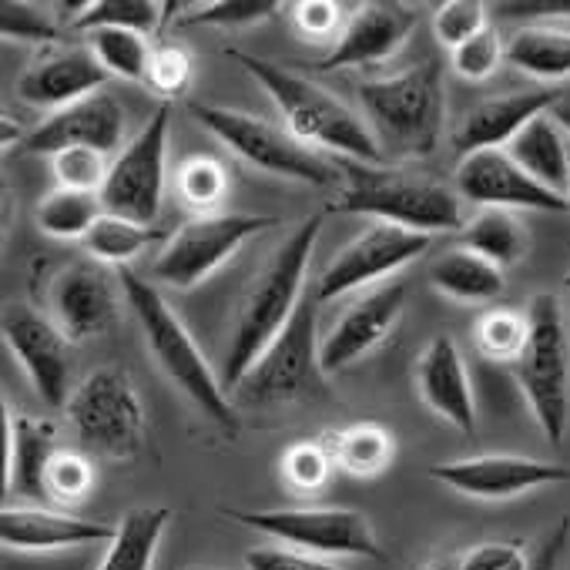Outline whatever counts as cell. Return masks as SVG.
<instances>
[{"instance_id":"1","label":"cell","mask_w":570,"mask_h":570,"mask_svg":"<svg viewBox=\"0 0 570 570\" xmlns=\"http://www.w3.org/2000/svg\"><path fill=\"white\" fill-rule=\"evenodd\" d=\"M326 215L330 208L306 215L248 282L225 346V370H222L225 390H235L248 376V370L272 350V343L285 333V326L293 323L296 309L303 306L309 262L320 245Z\"/></svg>"},{"instance_id":"2","label":"cell","mask_w":570,"mask_h":570,"mask_svg":"<svg viewBox=\"0 0 570 570\" xmlns=\"http://www.w3.org/2000/svg\"><path fill=\"white\" fill-rule=\"evenodd\" d=\"M225 58L242 65L275 101L285 131L296 141H303L313 151L343 155L356 165H386V155L370 131L366 118L356 115L350 105H343L333 91L309 81L306 75H296L275 61H265L258 55H248L242 48H228Z\"/></svg>"},{"instance_id":"3","label":"cell","mask_w":570,"mask_h":570,"mask_svg":"<svg viewBox=\"0 0 570 570\" xmlns=\"http://www.w3.org/2000/svg\"><path fill=\"white\" fill-rule=\"evenodd\" d=\"M118 282H121V293L141 326L145 346H148L151 360L158 363V370L175 383V390H181L191 400L195 410H202V416H208L218 430L235 436L238 410L228 400V390L222 386V380L208 366L205 353L198 350V343L191 340L185 323L175 316V309L168 306L158 285L148 282L145 275H138L135 268H118Z\"/></svg>"},{"instance_id":"4","label":"cell","mask_w":570,"mask_h":570,"mask_svg":"<svg viewBox=\"0 0 570 570\" xmlns=\"http://www.w3.org/2000/svg\"><path fill=\"white\" fill-rule=\"evenodd\" d=\"M356 98L383 155L426 158L436 151L446 118V85L440 61L430 58L400 75L363 81Z\"/></svg>"},{"instance_id":"5","label":"cell","mask_w":570,"mask_h":570,"mask_svg":"<svg viewBox=\"0 0 570 570\" xmlns=\"http://www.w3.org/2000/svg\"><path fill=\"white\" fill-rule=\"evenodd\" d=\"M330 212L370 215L383 225L410 228L420 235L460 232L463 228V198L456 188L430 178L423 171L386 168V165H356L346 168V188L330 205Z\"/></svg>"},{"instance_id":"6","label":"cell","mask_w":570,"mask_h":570,"mask_svg":"<svg viewBox=\"0 0 570 570\" xmlns=\"http://www.w3.org/2000/svg\"><path fill=\"white\" fill-rule=\"evenodd\" d=\"M540 433L560 443L570 426V326L553 293H537L527 306V343L510 366Z\"/></svg>"},{"instance_id":"7","label":"cell","mask_w":570,"mask_h":570,"mask_svg":"<svg viewBox=\"0 0 570 570\" xmlns=\"http://www.w3.org/2000/svg\"><path fill=\"white\" fill-rule=\"evenodd\" d=\"M188 111L215 141H222L232 155H238L252 168H262L268 175L289 178V181L316 185V188H330L340 178H346V168L306 148L289 131L275 128L265 118H255L238 108L208 105V101H188Z\"/></svg>"},{"instance_id":"8","label":"cell","mask_w":570,"mask_h":570,"mask_svg":"<svg viewBox=\"0 0 570 570\" xmlns=\"http://www.w3.org/2000/svg\"><path fill=\"white\" fill-rule=\"evenodd\" d=\"M65 413L75 436L91 453L108 460H131L145 450L148 413L131 373L121 366H101L88 373L75 386Z\"/></svg>"},{"instance_id":"9","label":"cell","mask_w":570,"mask_h":570,"mask_svg":"<svg viewBox=\"0 0 570 570\" xmlns=\"http://www.w3.org/2000/svg\"><path fill=\"white\" fill-rule=\"evenodd\" d=\"M222 517L258 530L282 547H293L313 557H366L383 560L376 530L366 513L353 507H268V510H238L225 507Z\"/></svg>"},{"instance_id":"10","label":"cell","mask_w":570,"mask_h":570,"mask_svg":"<svg viewBox=\"0 0 570 570\" xmlns=\"http://www.w3.org/2000/svg\"><path fill=\"white\" fill-rule=\"evenodd\" d=\"M272 225V215L252 212L195 215L168 235V242L151 262V278L171 285V289H195L198 282L215 275L248 238Z\"/></svg>"},{"instance_id":"11","label":"cell","mask_w":570,"mask_h":570,"mask_svg":"<svg viewBox=\"0 0 570 570\" xmlns=\"http://www.w3.org/2000/svg\"><path fill=\"white\" fill-rule=\"evenodd\" d=\"M316 316H320V296L306 293L293 323L285 326V333L272 343V350L235 386V396L245 406L293 403L320 383V376H323V366H320L323 340H320Z\"/></svg>"},{"instance_id":"12","label":"cell","mask_w":570,"mask_h":570,"mask_svg":"<svg viewBox=\"0 0 570 570\" xmlns=\"http://www.w3.org/2000/svg\"><path fill=\"white\" fill-rule=\"evenodd\" d=\"M171 101H161L148 125L121 148L111 161L108 181L101 188V205L108 215L151 225L165 198V165H168V135H171Z\"/></svg>"},{"instance_id":"13","label":"cell","mask_w":570,"mask_h":570,"mask_svg":"<svg viewBox=\"0 0 570 570\" xmlns=\"http://www.w3.org/2000/svg\"><path fill=\"white\" fill-rule=\"evenodd\" d=\"M0 333L38 400L51 410H65L75 393V353L61 326L24 303H11L0 316Z\"/></svg>"},{"instance_id":"14","label":"cell","mask_w":570,"mask_h":570,"mask_svg":"<svg viewBox=\"0 0 570 570\" xmlns=\"http://www.w3.org/2000/svg\"><path fill=\"white\" fill-rule=\"evenodd\" d=\"M430 245H433V235L376 222L363 235H356L346 248L336 252V258L320 275L316 296L320 303H330L356 289H366V285L383 282L396 275L400 268H406L410 262H416L420 255H426Z\"/></svg>"},{"instance_id":"15","label":"cell","mask_w":570,"mask_h":570,"mask_svg":"<svg viewBox=\"0 0 570 570\" xmlns=\"http://www.w3.org/2000/svg\"><path fill=\"white\" fill-rule=\"evenodd\" d=\"M453 188L463 202L480 208H507V212H570V202L543 185H537L507 148L473 151L460 158L453 171Z\"/></svg>"},{"instance_id":"16","label":"cell","mask_w":570,"mask_h":570,"mask_svg":"<svg viewBox=\"0 0 570 570\" xmlns=\"http://www.w3.org/2000/svg\"><path fill=\"white\" fill-rule=\"evenodd\" d=\"M430 476L473 500H513L540 487L570 483L567 466L533 456H517V453H480V456L433 463Z\"/></svg>"},{"instance_id":"17","label":"cell","mask_w":570,"mask_h":570,"mask_svg":"<svg viewBox=\"0 0 570 570\" xmlns=\"http://www.w3.org/2000/svg\"><path fill=\"white\" fill-rule=\"evenodd\" d=\"M420 28V11L410 4H396V0H373V4H360L340 41L326 58H320L316 71H346V68H373L390 61Z\"/></svg>"},{"instance_id":"18","label":"cell","mask_w":570,"mask_h":570,"mask_svg":"<svg viewBox=\"0 0 570 570\" xmlns=\"http://www.w3.org/2000/svg\"><path fill=\"white\" fill-rule=\"evenodd\" d=\"M403 309H406V285L403 282H386V285H380V289H373L370 296H363L360 303H353L333 323V330L323 336V346H320L323 376L343 373L353 363H360L363 356H370L376 346H383L393 336Z\"/></svg>"},{"instance_id":"19","label":"cell","mask_w":570,"mask_h":570,"mask_svg":"<svg viewBox=\"0 0 570 570\" xmlns=\"http://www.w3.org/2000/svg\"><path fill=\"white\" fill-rule=\"evenodd\" d=\"M51 316L71 343L105 336L118 320V293L95 262L68 265L51 282Z\"/></svg>"},{"instance_id":"20","label":"cell","mask_w":570,"mask_h":570,"mask_svg":"<svg viewBox=\"0 0 570 570\" xmlns=\"http://www.w3.org/2000/svg\"><path fill=\"white\" fill-rule=\"evenodd\" d=\"M125 138V108L98 91L65 111H55L48 121H41L31 135H24L21 148L24 155H61L71 148H91L101 155H111Z\"/></svg>"},{"instance_id":"21","label":"cell","mask_w":570,"mask_h":570,"mask_svg":"<svg viewBox=\"0 0 570 570\" xmlns=\"http://www.w3.org/2000/svg\"><path fill=\"white\" fill-rule=\"evenodd\" d=\"M416 393L420 400L453 430L473 436L476 433V403H473V383L463 363V353L453 336L440 333L433 336L420 360H416Z\"/></svg>"},{"instance_id":"22","label":"cell","mask_w":570,"mask_h":570,"mask_svg":"<svg viewBox=\"0 0 570 570\" xmlns=\"http://www.w3.org/2000/svg\"><path fill=\"white\" fill-rule=\"evenodd\" d=\"M115 527L101 520H85L51 507H4L0 513V540L21 553H55L91 543H111Z\"/></svg>"},{"instance_id":"23","label":"cell","mask_w":570,"mask_h":570,"mask_svg":"<svg viewBox=\"0 0 570 570\" xmlns=\"http://www.w3.org/2000/svg\"><path fill=\"white\" fill-rule=\"evenodd\" d=\"M563 98L557 91H510L473 105L453 131V148L460 158L473 151L507 148L533 118L553 111Z\"/></svg>"},{"instance_id":"24","label":"cell","mask_w":570,"mask_h":570,"mask_svg":"<svg viewBox=\"0 0 570 570\" xmlns=\"http://www.w3.org/2000/svg\"><path fill=\"white\" fill-rule=\"evenodd\" d=\"M111 75L98 65V58L88 48H71L61 55H51L38 65H31L18 78V98L35 108L65 111L105 88Z\"/></svg>"},{"instance_id":"25","label":"cell","mask_w":570,"mask_h":570,"mask_svg":"<svg viewBox=\"0 0 570 570\" xmlns=\"http://www.w3.org/2000/svg\"><path fill=\"white\" fill-rule=\"evenodd\" d=\"M8 463H4V490L8 497L24 500H48V470L51 460L61 453L58 426L45 416L31 413H8Z\"/></svg>"},{"instance_id":"26","label":"cell","mask_w":570,"mask_h":570,"mask_svg":"<svg viewBox=\"0 0 570 570\" xmlns=\"http://www.w3.org/2000/svg\"><path fill=\"white\" fill-rule=\"evenodd\" d=\"M507 155L543 188L567 198L570 181V135L557 125V118L547 111L533 118L510 145Z\"/></svg>"},{"instance_id":"27","label":"cell","mask_w":570,"mask_h":570,"mask_svg":"<svg viewBox=\"0 0 570 570\" xmlns=\"http://www.w3.org/2000/svg\"><path fill=\"white\" fill-rule=\"evenodd\" d=\"M430 285L446 299L466 303V306H487L507 289L503 268H497L493 262H487L460 245H453L440 258H433Z\"/></svg>"},{"instance_id":"28","label":"cell","mask_w":570,"mask_h":570,"mask_svg":"<svg viewBox=\"0 0 570 570\" xmlns=\"http://www.w3.org/2000/svg\"><path fill=\"white\" fill-rule=\"evenodd\" d=\"M171 523V507H135L115 527V537L98 570H151L161 537Z\"/></svg>"},{"instance_id":"29","label":"cell","mask_w":570,"mask_h":570,"mask_svg":"<svg viewBox=\"0 0 570 570\" xmlns=\"http://www.w3.org/2000/svg\"><path fill=\"white\" fill-rule=\"evenodd\" d=\"M456 245L493 262L497 268H510L527 255V225L520 222L517 212L480 208L456 232Z\"/></svg>"},{"instance_id":"30","label":"cell","mask_w":570,"mask_h":570,"mask_svg":"<svg viewBox=\"0 0 570 570\" xmlns=\"http://www.w3.org/2000/svg\"><path fill=\"white\" fill-rule=\"evenodd\" d=\"M507 65L537 81L570 78V31L553 24H527L507 41Z\"/></svg>"},{"instance_id":"31","label":"cell","mask_w":570,"mask_h":570,"mask_svg":"<svg viewBox=\"0 0 570 570\" xmlns=\"http://www.w3.org/2000/svg\"><path fill=\"white\" fill-rule=\"evenodd\" d=\"M336 466L350 476H380L396 456V440L380 423H356L323 436Z\"/></svg>"},{"instance_id":"32","label":"cell","mask_w":570,"mask_h":570,"mask_svg":"<svg viewBox=\"0 0 570 570\" xmlns=\"http://www.w3.org/2000/svg\"><path fill=\"white\" fill-rule=\"evenodd\" d=\"M168 4H155V0H95V4H81L78 14L71 18V31H105V28H118V31H135L141 38H151L165 14Z\"/></svg>"},{"instance_id":"33","label":"cell","mask_w":570,"mask_h":570,"mask_svg":"<svg viewBox=\"0 0 570 570\" xmlns=\"http://www.w3.org/2000/svg\"><path fill=\"white\" fill-rule=\"evenodd\" d=\"M105 215L101 195L91 191H71V188H55L41 198L35 218L45 235L51 238H88V232L98 225Z\"/></svg>"},{"instance_id":"34","label":"cell","mask_w":570,"mask_h":570,"mask_svg":"<svg viewBox=\"0 0 570 570\" xmlns=\"http://www.w3.org/2000/svg\"><path fill=\"white\" fill-rule=\"evenodd\" d=\"M171 232H158L151 225H138V222H128V218H118V215H101L98 225L88 232L85 238V248L91 252L95 262H108V265H118V268H128V262L135 255H141L151 242H168Z\"/></svg>"},{"instance_id":"35","label":"cell","mask_w":570,"mask_h":570,"mask_svg":"<svg viewBox=\"0 0 570 570\" xmlns=\"http://www.w3.org/2000/svg\"><path fill=\"white\" fill-rule=\"evenodd\" d=\"M88 51L98 58V65L121 81H148V61H151V45L148 38L135 31H91L88 35Z\"/></svg>"},{"instance_id":"36","label":"cell","mask_w":570,"mask_h":570,"mask_svg":"<svg viewBox=\"0 0 570 570\" xmlns=\"http://www.w3.org/2000/svg\"><path fill=\"white\" fill-rule=\"evenodd\" d=\"M473 343H476L480 356H487L490 363L513 366L527 343V313L490 309L487 316H480V323L473 330Z\"/></svg>"},{"instance_id":"37","label":"cell","mask_w":570,"mask_h":570,"mask_svg":"<svg viewBox=\"0 0 570 570\" xmlns=\"http://www.w3.org/2000/svg\"><path fill=\"white\" fill-rule=\"evenodd\" d=\"M278 466H282L285 483H289L296 493H320L330 483L336 460H333L326 440H296L282 453Z\"/></svg>"},{"instance_id":"38","label":"cell","mask_w":570,"mask_h":570,"mask_svg":"<svg viewBox=\"0 0 570 570\" xmlns=\"http://www.w3.org/2000/svg\"><path fill=\"white\" fill-rule=\"evenodd\" d=\"M178 195L198 215H215L228 195V171L215 158H191L178 171Z\"/></svg>"},{"instance_id":"39","label":"cell","mask_w":570,"mask_h":570,"mask_svg":"<svg viewBox=\"0 0 570 570\" xmlns=\"http://www.w3.org/2000/svg\"><path fill=\"white\" fill-rule=\"evenodd\" d=\"M278 14L275 0H215V4L191 8L178 24L181 28H252Z\"/></svg>"},{"instance_id":"40","label":"cell","mask_w":570,"mask_h":570,"mask_svg":"<svg viewBox=\"0 0 570 570\" xmlns=\"http://www.w3.org/2000/svg\"><path fill=\"white\" fill-rule=\"evenodd\" d=\"M0 35L21 45H51L61 38V28L38 4H28V0H4V4H0Z\"/></svg>"},{"instance_id":"41","label":"cell","mask_w":570,"mask_h":570,"mask_svg":"<svg viewBox=\"0 0 570 570\" xmlns=\"http://www.w3.org/2000/svg\"><path fill=\"white\" fill-rule=\"evenodd\" d=\"M191 55L188 48H181L178 41H161L151 48V61H148V88L155 95H161L165 101L178 98L188 91L191 85Z\"/></svg>"},{"instance_id":"42","label":"cell","mask_w":570,"mask_h":570,"mask_svg":"<svg viewBox=\"0 0 570 570\" xmlns=\"http://www.w3.org/2000/svg\"><path fill=\"white\" fill-rule=\"evenodd\" d=\"M95 487V466L85 453L75 450H61L51 460L48 470V500L61 503V507H75L81 503Z\"/></svg>"},{"instance_id":"43","label":"cell","mask_w":570,"mask_h":570,"mask_svg":"<svg viewBox=\"0 0 570 570\" xmlns=\"http://www.w3.org/2000/svg\"><path fill=\"white\" fill-rule=\"evenodd\" d=\"M500 61H507V45L500 41L497 28H483L476 38H470L466 45H460L456 51H450V68L463 78V81H487L497 75Z\"/></svg>"},{"instance_id":"44","label":"cell","mask_w":570,"mask_h":570,"mask_svg":"<svg viewBox=\"0 0 570 570\" xmlns=\"http://www.w3.org/2000/svg\"><path fill=\"white\" fill-rule=\"evenodd\" d=\"M483 28L490 24H487V4H480V0H446V4L433 11V31L440 45L450 51L476 38Z\"/></svg>"},{"instance_id":"45","label":"cell","mask_w":570,"mask_h":570,"mask_svg":"<svg viewBox=\"0 0 570 570\" xmlns=\"http://www.w3.org/2000/svg\"><path fill=\"white\" fill-rule=\"evenodd\" d=\"M108 155L91 151V148H71L55 155V175H58V188H71V191H91L101 195L105 181H108Z\"/></svg>"},{"instance_id":"46","label":"cell","mask_w":570,"mask_h":570,"mask_svg":"<svg viewBox=\"0 0 570 570\" xmlns=\"http://www.w3.org/2000/svg\"><path fill=\"white\" fill-rule=\"evenodd\" d=\"M346 8L343 4H333V0H303V4L293 8V21L299 28V35L306 41H316V45H336L343 28H346Z\"/></svg>"},{"instance_id":"47","label":"cell","mask_w":570,"mask_h":570,"mask_svg":"<svg viewBox=\"0 0 570 570\" xmlns=\"http://www.w3.org/2000/svg\"><path fill=\"white\" fill-rule=\"evenodd\" d=\"M245 570H350V567H340L336 560L313 557V553L275 543V547L245 550Z\"/></svg>"},{"instance_id":"48","label":"cell","mask_w":570,"mask_h":570,"mask_svg":"<svg viewBox=\"0 0 570 570\" xmlns=\"http://www.w3.org/2000/svg\"><path fill=\"white\" fill-rule=\"evenodd\" d=\"M456 570H533L523 547L513 540H487L456 557Z\"/></svg>"},{"instance_id":"49","label":"cell","mask_w":570,"mask_h":570,"mask_svg":"<svg viewBox=\"0 0 570 570\" xmlns=\"http://www.w3.org/2000/svg\"><path fill=\"white\" fill-rule=\"evenodd\" d=\"M500 18L520 21H543V18H570V0H510L493 8Z\"/></svg>"},{"instance_id":"50","label":"cell","mask_w":570,"mask_h":570,"mask_svg":"<svg viewBox=\"0 0 570 570\" xmlns=\"http://www.w3.org/2000/svg\"><path fill=\"white\" fill-rule=\"evenodd\" d=\"M567 530H570V523L563 520V523H560V530L553 533V540L547 543V550H543V557H540V563H537L533 570H553V563H557V553H560V547H563Z\"/></svg>"},{"instance_id":"51","label":"cell","mask_w":570,"mask_h":570,"mask_svg":"<svg viewBox=\"0 0 570 570\" xmlns=\"http://www.w3.org/2000/svg\"><path fill=\"white\" fill-rule=\"evenodd\" d=\"M550 115H553V118H557V125H560V128L570 135V98H563V101H560V105H557Z\"/></svg>"},{"instance_id":"52","label":"cell","mask_w":570,"mask_h":570,"mask_svg":"<svg viewBox=\"0 0 570 570\" xmlns=\"http://www.w3.org/2000/svg\"><path fill=\"white\" fill-rule=\"evenodd\" d=\"M430 570H456V557H450V560H436Z\"/></svg>"},{"instance_id":"53","label":"cell","mask_w":570,"mask_h":570,"mask_svg":"<svg viewBox=\"0 0 570 570\" xmlns=\"http://www.w3.org/2000/svg\"><path fill=\"white\" fill-rule=\"evenodd\" d=\"M563 285H567V289H570V272H567V275H563Z\"/></svg>"},{"instance_id":"54","label":"cell","mask_w":570,"mask_h":570,"mask_svg":"<svg viewBox=\"0 0 570 570\" xmlns=\"http://www.w3.org/2000/svg\"><path fill=\"white\" fill-rule=\"evenodd\" d=\"M567 202H570V181H567Z\"/></svg>"}]
</instances>
